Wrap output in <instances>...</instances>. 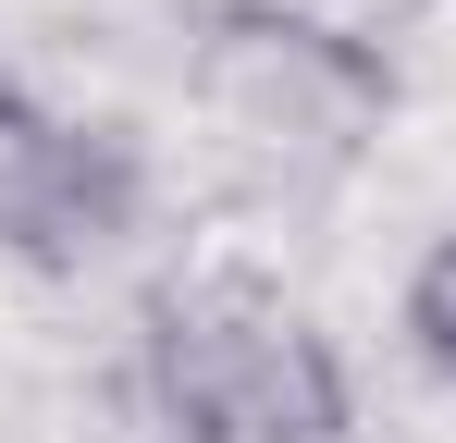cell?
Returning a JSON list of instances; mask_svg holds the SVG:
<instances>
[{
    "label": "cell",
    "instance_id": "obj_4",
    "mask_svg": "<svg viewBox=\"0 0 456 443\" xmlns=\"http://www.w3.org/2000/svg\"><path fill=\"white\" fill-rule=\"evenodd\" d=\"M407 345H419V369L456 394V234L419 246V271H407Z\"/></svg>",
    "mask_w": 456,
    "mask_h": 443
},
{
    "label": "cell",
    "instance_id": "obj_3",
    "mask_svg": "<svg viewBox=\"0 0 456 443\" xmlns=\"http://www.w3.org/2000/svg\"><path fill=\"white\" fill-rule=\"evenodd\" d=\"M149 210V160L111 136V124H75L62 99H37L25 74L0 62V259L12 271H99Z\"/></svg>",
    "mask_w": 456,
    "mask_h": 443
},
{
    "label": "cell",
    "instance_id": "obj_2",
    "mask_svg": "<svg viewBox=\"0 0 456 443\" xmlns=\"http://www.w3.org/2000/svg\"><path fill=\"white\" fill-rule=\"evenodd\" d=\"M185 86L223 124L247 173H358L395 124V50L346 12H297V0H210L185 37Z\"/></svg>",
    "mask_w": 456,
    "mask_h": 443
},
{
    "label": "cell",
    "instance_id": "obj_5",
    "mask_svg": "<svg viewBox=\"0 0 456 443\" xmlns=\"http://www.w3.org/2000/svg\"><path fill=\"white\" fill-rule=\"evenodd\" d=\"M358 12H370V25H407V12H432V0H358Z\"/></svg>",
    "mask_w": 456,
    "mask_h": 443
},
{
    "label": "cell",
    "instance_id": "obj_1",
    "mask_svg": "<svg viewBox=\"0 0 456 443\" xmlns=\"http://www.w3.org/2000/svg\"><path fill=\"white\" fill-rule=\"evenodd\" d=\"M136 382H149L173 443H346L358 431V382L333 358V333L259 271L160 284L149 333H136Z\"/></svg>",
    "mask_w": 456,
    "mask_h": 443
}]
</instances>
